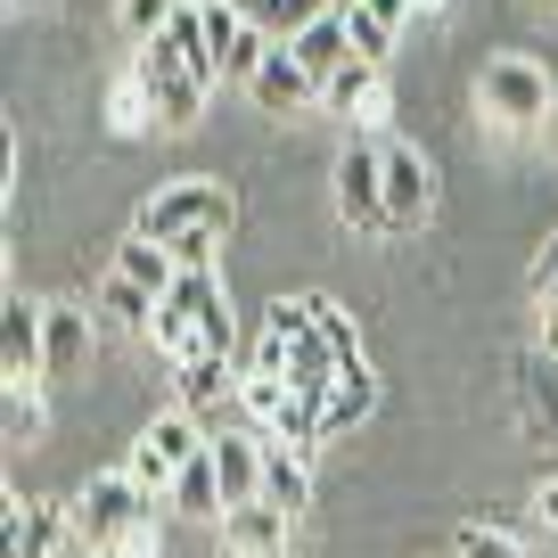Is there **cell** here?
<instances>
[{
	"label": "cell",
	"instance_id": "cell-1",
	"mask_svg": "<svg viewBox=\"0 0 558 558\" xmlns=\"http://www.w3.org/2000/svg\"><path fill=\"white\" fill-rule=\"evenodd\" d=\"M230 222H239V197H230L214 173H181L140 206L132 230L157 239V246H181V239H230Z\"/></svg>",
	"mask_w": 558,
	"mask_h": 558
},
{
	"label": "cell",
	"instance_id": "cell-2",
	"mask_svg": "<svg viewBox=\"0 0 558 558\" xmlns=\"http://www.w3.org/2000/svg\"><path fill=\"white\" fill-rule=\"evenodd\" d=\"M476 107H485V123H501V132H542L550 107H558V83H550V66L501 50V58L476 66Z\"/></svg>",
	"mask_w": 558,
	"mask_h": 558
},
{
	"label": "cell",
	"instance_id": "cell-3",
	"mask_svg": "<svg viewBox=\"0 0 558 558\" xmlns=\"http://www.w3.org/2000/svg\"><path fill=\"white\" fill-rule=\"evenodd\" d=\"M206 444H214V436L197 427V411H165V418H148V427L132 436V452H123V476H132L148 501H165V493H173V476L190 469Z\"/></svg>",
	"mask_w": 558,
	"mask_h": 558
},
{
	"label": "cell",
	"instance_id": "cell-4",
	"mask_svg": "<svg viewBox=\"0 0 558 558\" xmlns=\"http://www.w3.org/2000/svg\"><path fill=\"white\" fill-rule=\"evenodd\" d=\"M140 518H157V501H148V493L132 485V476L123 469H107V476H90L83 493H74V534H83V550H116L123 534H132Z\"/></svg>",
	"mask_w": 558,
	"mask_h": 558
},
{
	"label": "cell",
	"instance_id": "cell-5",
	"mask_svg": "<svg viewBox=\"0 0 558 558\" xmlns=\"http://www.w3.org/2000/svg\"><path fill=\"white\" fill-rule=\"evenodd\" d=\"M132 83L148 90V107H157L165 132H190V123L206 116V83L190 74V58H181L173 41H148V50L132 58Z\"/></svg>",
	"mask_w": 558,
	"mask_h": 558
},
{
	"label": "cell",
	"instance_id": "cell-6",
	"mask_svg": "<svg viewBox=\"0 0 558 558\" xmlns=\"http://www.w3.org/2000/svg\"><path fill=\"white\" fill-rule=\"evenodd\" d=\"M337 214L362 239H395V222H386V140H353L337 157Z\"/></svg>",
	"mask_w": 558,
	"mask_h": 558
},
{
	"label": "cell",
	"instance_id": "cell-7",
	"mask_svg": "<svg viewBox=\"0 0 558 558\" xmlns=\"http://www.w3.org/2000/svg\"><path fill=\"white\" fill-rule=\"evenodd\" d=\"M222 304V279L214 271H181V288L157 304V320H148V345L165 353V362H197V320Z\"/></svg>",
	"mask_w": 558,
	"mask_h": 558
},
{
	"label": "cell",
	"instance_id": "cell-8",
	"mask_svg": "<svg viewBox=\"0 0 558 558\" xmlns=\"http://www.w3.org/2000/svg\"><path fill=\"white\" fill-rule=\"evenodd\" d=\"M41 362H50V304L9 296L0 304V378L9 386H50Z\"/></svg>",
	"mask_w": 558,
	"mask_h": 558
},
{
	"label": "cell",
	"instance_id": "cell-9",
	"mask_svg": "<svg viewBox=\"0 0 558 558\" xmlns=\"http://www.w3.org/2000/svg\"><path fill=\"white\" fill-rule=\"evenodd\" d=\"M427 214H436V173H427V157L402 148V140H386V222L418 230Z\"/></svg>",
	"mask_w": 558,
	"mask_h": 558
},
{
	"label": "cell",
	"instance_id": "cell-10",
	"mask_svg": "<svg viewBox=\"0 0 558 558\" xmlns=\"http://www.w3.org/2000/svg\"><path fill=\"white\" fill-rule=\"evenodd\" d=\"M509 386H518V418L534 427L542 444H558V353L525 345L518 362H509Z\"/></svg>",
	"mask_w": 558,
	"mask_h": 558
},
{
	"label": "cell",
	"instance_id": "cell-11",
	"mask_svg": "<svg viewBox=\"0 0 558 558\" xmlns=\"http://www.w3.org/2000/svg\"><path fill=\"white\" fill-rule=\"evenodd\" d=\"M222 550L230 558H288V550H296V518L271 509V501H246V509L222 518Z\"/></svg>",
	"mask_w": 558,
	"mask_h": 558
},
{
	"label": "cell",
	"instance_id": "cell-12",
	"mask_svg": "<svg viewBox=\"0 0 558 558\" xmlns=\"http://www.w3.org/2000/svg\"><path fill=\"white\" fill-rule=\"evenodd\" d=\"M90 353H99V329H90L83 304H50V362H41V378L50 386H74L90 369Z\"/></svg>",
	"mask_w": 558,
	"mask_h": 558
},
{
	"label": "cell",
	"instance_id": "cell-13",
	"mask_svg": "<svg viewBox=\"0 0 558 558\" xmlns=\"http://www.w3.org/2000/svg\"><path fill=\"white\" fill-rule=\"evenodd\" d=\"M0 534H9V558H50L58 542L74 534V509H58V501H9Z\"/></svg>",
	"mask_w": 558,
	"mask_h": 558
},
{
	"label": "cell",
	"instance_id": "cell-14",
	"mask_svg": "<svg viewBox=\"0 0 558 558\" xmlns=\"http://www.w3.org/2000/svg\"><path fill=\"white\" fill-rule=\"evenodd\" d=\"M263 501L271 509H313V452L304 444H279V436H263Z\"/></svg>",
	"mask_w": 558,
	"mask_h": 558
},
{
	"label": "cell",
	"instance_id": "cell-15",
	"mask_svg": "<svg viewBox=\"0 0 558 558\" xmlns=\"http://www.w3.org/2000/svg\"><path fill=\"white\" fill-rule=\"evenodd\" d=\"M246 90H255V107H263V116H304V107L320 99V83L296 66V50H271V58L255 66V83H246Z\"/></svg>",
	"mask_w": 558,
	"mask_h": 558
},
{
	"label": "cell",
	"instance_id": "cell-16",
	"mask_svg": "<svg viewBox=\"0 0 558 558\" xmlns=\"http://www.w3.org/2000/svg\"><path fill=\"white\" fill-rule=\"evenodd\" d=\"M320 107H329V116H353V123H378L386 116V66H369V58L337 66L329 83H320Z\"/></svg>",
	"mask_w": 558,
	"mask_h": 558
},
{
	"label": "cell",
	"instance_id": "cell-17",
	"mask_svg": "<svg viewBox=\"0 0 558 558\" xmlns=\"http://www.w3.org/2000/svg\"><path fill=\"white\" fill-rule=\"evenodd\" d=\"M402 25H411V0H362V9H345L353 58H369V66H386V58H395Z\"/></svg>",
	"mask_w": 558,
	"mask_h": 558
},
{
	"label": "cell",
	"instance_id": "cell-18",
	"mask_svg": "<svg viewBox=\"0 0 558 558\" xmlns=\"http://www.w3.org/2000/svg\"><path fill=\"white\" fill-rule=\"evenodd\" d=\"M214 476H222L230 509L263 501V436H214Z\"/></svg>",
	"mask_w": 558,
	"mask_h": 558
},
{
	"label": "cell",
	"instance_id": "cell-19",
	"mask_svg": "<svg viewBox=\"0 0 558 558\" xmlns=\"http://www.w3.org/2000/svg\"><path fill=\"white\" fill-rule=\"evenodd\" d=\"M116 271L123 279H132V288H148V296H173V288H181V263H173V246H157V239H140V230H132V239H123L116 246Z\"/></svg>",
	"mask_w": 558,
	"mask_h": 558
},
{
	"label": "cell",
	"instance_id": "cell-20",
	"mask_svg": "<svg viewBox=\"0 0 558 558\" xmlns=\"http://www.w3.org/2000/svg\"><path fill=\"white\" fill-rule=\"evenodd\" d=\"M288 50H296V66L313 74V83H329L337 66H353V34H345V17H337V9H329L320 25H304V34L288 41Z\"/></svg>",
	"mask_w": 558,
	"mask_h": 558
},
{
	"label": "cell",
	"instance_id": "cell-21",
	"mask_svg": "<svg viewBox=\"0 0 558 558\" xmlns=\"http://www.w3.org/2000/svg\"><path fill=\"white\" fill-rule=\"evenodd\" d=\"M369 411H378V378H369V362H353L345 378L329 386V402H320V436H345V427H362Z\"/></svg>",
	"mask_w": 558,
	"mask_h": 558
},
{
	"label": "cell",
	"instance_id": "cell-22",
	"mask_svg": "<svg viewBox=\"0 0 558 558\" xmlns=\"http://www.w3.org/2000/svg\"><path fill=\"white\" fill-rule=\"evenodd\" d=\"M239 17L255 25L263 41H279V50H288V41H296L304 25H320V17H329V0H239Z\"/></svg>",
	"mask_w": 558,
	"mask_h": 558
},
{
	"label": "cell",
	"instance_id": "cell-23",
	"mask_svg": "<svg viewBox=\"0 0 558 558\" xmlns=\"http://www.w3.org/2000/svg\"><path fill=\"white\" fill-rule=\"evenodd\" d=\"M165 501H173L181 518H230V501H222V476H214V444H206V452H197L190 469L173 476V493H165Z\"/></svg>",
	"mask_w": 558,
	"mask_h": 558
},
{
	"label": "cell",
	"instance_id": "cell-24",
	"mask_svg": "<svg viewBox=\"0 0 558 558\" xmlns=\"http://www.w3.org/2000/svg\"><path fill=\"white\" fill-rule=\"evenodd\" d=\"M99 313L116 320V329L148 337V320H157V296H148V288H132L123 271H107V279H99Z\"/></svg>",
	"mask_w": 558,
	"mask_h": 558
},
{
	"label": "cell",
	"instance_id": "cell-25",
	"mask_svg": "<svg viewBox=\"0 0 558 558\" xmlns=\"http://www.w3.org/2000/svg\"><path fill=\"white\" fill-rule=\"evenodd\" d=\"M525 288H534V304H542V345L558 353V230L542 239V255H534V271H525Z\"/></svg>",
	"mask_w": 558,
	"mask_h": 558
},
{
	"label": "cell",
	"instance_id": "cell-26",
	"mask_svg": "<svg viewBox=\"0 0 558 558\" xmlns=\"http://www.w3.org/2000/svg\"><path fill=\"white\" fill-rule=\"evenodd\" d=\"M181 17V0H116V25H123V41H165V25Z\"/></svg>",
	"mask_w": 558,
	"mask_h": 558
},
{
	"label": "cell",
	"instance_id": "cell-27",
	"mask_svg": "<svg viewBox=\"0 0 558 558\" xmlns=\"http://www.w3.org/2000/svg\"><path fill=\"white\" fill-rule=\"evenodd\" d=\"M148 123H157V107H148V90H140L132 74H123V83L107 90V132H116V140H140Z\"/></svg>",
	"mask_w": 558,
	"mask_h": 558
},
{
	"label": "cell",
	"instance_id": "cell-28",
	"mask_svg": "<svg viewBox=\"0 0 558 558\" xmlns=\"http://www.w3.org/2000/svg\"><path fill=\"white\" fill-rule=\"evenodd\" d=\"M222 386H239L222 353H197V362H181V411H206V402L222 395Z\"/></svg>",
	"mask_w": 558,
	"mask_h": 558
},
{
	"label": "cell",
	"instance_id": "cell-29",
	"mask_svg": "<svg viewBox=\"0 0 558 558\" xmlns=\"http://www.w3.org/2000/svg\"><path fill=\"white\" fill-rule=\"evenodd\" d=\"M313 329H320V345H329L337 362H362V329H353V313H345V304L313 296Z\"/></svg>",
	"mask_w": 558,
	"mask_h": 558
},
{
	"label": "cell",
	"instance_id": "cell-30",
	"mask_svg": "<svg viewBox=\"0 0 558 558\" xmlns=\"http://www.w3.org/2000/svg\"><path fill=\"white\" fill-rule=\"evenodd\" d=\"M452 558H525V542L501 534V525H460V534H452Z\"/></svg>",
	"mask_w": 558,
	"mask_h": 558
},
{
	"label": "cell",
	"instance_id": "cell-31",
	"mask_svg": "<svg viewBox=\"0 0 558 558\" xmlns=\"http://www.w3.org/2000/svg\"><path fill=\"white\" fill-rule=\"evenodd\" d=\"M0 427H9V444H34V436H41V386H9Z\"/></svg>",
	"mask_w": 558,
	"mask_h": 558
},
{
	"label": "cell",
	"instance_id": "cell-32",
	"mask_svg": "<svg viewBox=\"0 0 558 558\" xmlns=\"http://www.w3.org/2000/svg\"><path fill=\"white\" fill-rule=\"evenodd\" d=\"M107 558H165V534H157V518H140V525H132V534H123Z\"/></svg>",
	"mask_w": 558,
	"mask_h": 558
},
{
	"label": "cell",
	"instance_id": "cell-33",
	"mask_svg": "<svg viewBox=\"0 0 558 558\" xmlns=\"http://www.w3.org/2000/svg\"><path fill=\"white\" fill-rule=\"evenodd\" d=\"M534 518H542V534H558V469L534 485Z\"/></svg>",
	"mask_w": 558,
	"mask_h": 558
},
{
	"label": "cell",
	"instance_id": "cell-34",
	"mask_svg": "<svg viewBox=\"0 0 558 558\" xmlns=\"http://www.w3.org/2000/svg\"><path fill=\"white\" fill-rule=\"evenodd\" d=\"M444 9H452V0H411V17H444Z\"/></svg>",
	"mask_w": 558,
	"mask_h": 558
},
{
	"label": "cell",
	"instance_id": "cell-35",
	"mask_svg": "<svg viewBox=\"0 0 558 558\" xmlns=\"http://www.w3.org/2000/svg\"><path fill=\"white\" fill-rule=\"evenodd\" d=\"M9 9H58V0H9Z\"/></svg>",
	"mask_w": 558,
	"mask_h": 558
},
{
	"label": "cell",
	"instance_id": "cell-36",
	"mask_svg": "<svg viewBox=\"0 0 558 558\" xmlns=\"http://www.w3.org/2000/svg\"><path fill=\"white\" fill-rule=\"evenodd\" d=\"M550 9H558V0H550Z\"/></svg>",
	"mask_w": 558,
	"mask_h": 558
}]
</instances>
